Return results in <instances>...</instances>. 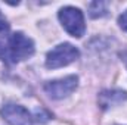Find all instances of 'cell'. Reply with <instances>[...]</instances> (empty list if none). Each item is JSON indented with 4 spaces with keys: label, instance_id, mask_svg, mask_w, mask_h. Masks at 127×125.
<instances>
[{
    "label": "cell",
    "instance_id": "6",
    "mask_svg": "<svg viewBox=\"0 0 127 125\" xmlns=\"http://www.w3.org/2000/svg\"><path fill=\"white\" fill-rule=\"evenodd\" d=\"M127 100V93L123 90H103L102 93L99 94L97 102L99 106L102 109H109V107H115L123 104Z\"/></svg>",
    "mask_w": 127,
    "mask_h": 125
},
{
    "label": "cell",
    "instance_id": "7",
    "mask_svg": "<svg viewBox=\"0 0 127 125\" xmlns=\"http://www.w3.org/2000/svg\"><path fill=\"white\" fill-rule=\"evenodd\" d=\"M108 13V4L105 1H92L89 4V15L92 18H102Z\"/></svg>",
    "mask_w": 127,
    "mask_h": 125
},
{
    "label": "cell",
    "instance_id": "4",
    "mask_svg": "<svg viewBox=\"0 0 127 125\" xmlns=\"http://www.w3.org/2000/svg\"><path fill=\"white\" fill-rule=\"evenodd\" d=\"M78 87V77L77 75H68L61 80H53V81H47L44 84V91L50 99L55 100H61L68 97L69 94H72Z\"/></svg>",
    "mask_w": 127,
    "mask_h": 125
},
{
    "label": "cell",
    "instance_id": "5",
    "mask_svg": "<svg viewBox=\"0 0 127 125\" xmlns=\"http://www.w3.org/2000/svg\"><path fill=\"white\" fill-rule=\"evenodd\" d=\"M1 116L9 125H32L34 118L21 104L7 103L1 107Z\"/></svg>",
    "mask_w": 127,
    "mask_h": 125
},
{
    "label": "cell",
    "instance_id": "2",
    "mask_svg": "<svg viewBox=\"0 0 127 125\" xmlns=\"http://www.w3.org/2000/svg\"><path fill=\"white\" fill-rule=\"evenodd\" d=\"M80 58V50L72 46L71 43H62L53 47L47 55H46V68L49 69H56L62 68Z\"/></svg>",
    "mask_w": 127,
    "mask_h": 125
},
{
    "label": "cell",
    "instance_id": "9",
    "mask_svg": "<svg viewBox=\"0 0 127 125\" xmlns=\"http://www.w3.org/2000/svg\"><path fill=\"white\" fill-rule=\"evenodd\" d=\"M32 118H34V121L44 124V122H47L52 116H50V113H47L46 110H35V113L32 115Z\"/></svg>",
    "mask_w": 127,
    "mask_h": 125
},
{
    "label": "cell",
    "instance_id": "1",
    "mask_svg": "<svg viewBox=\"0 0 127 125\" xmlns=\"http://www.w3.org/2000/svg\"><path fill=\"white\" fill-rule=\"evenodd\" d=\"M58 18L65 28V31L69 35L80 38L84 35L86 24H84V15L78 7L74 6H64L58 12Z\"/></svg>",
    "mask_w": 127,
    "mask_h": 125
},
{
    "label": "cell",
    "instance_id": "8",
    "mask_svg": "<svg viewBox=\"0 0 127 125\" xmlns=\"http://www.w3.org/2000/svg\"><path fill=\"white\" fill-rule=\"evenodd\" d=\"M0 61L4 63H13L12 62V58H10V53H9V49H7V44L0 41Z\"/></svg>",
    "mask_w": 127,
    "mask_h": 125
},
{
    "label": "cell",
    "instance_id": "11",
    "mask_svg": "<svg viewBox=\"0 0 127 125\" xmlns=\"http://www.w3.org/2000/svg\"><path fill=\"white\" fill-rule=\"evenodd\" d=\"M118 25L123 31L127 32V10H124L120 16H118Z\"/></svg>",
    "mask_w": 127,
    "mask_h": 125
},
{
    "label": "cell",
    "instance_id": "3",
    "mask_svg": "<svg viewBox=\"0 0 127 125\" xmlns=\"http://www.w3.org/2000/svg\"><path fill=\"white\" fill-rule=\"evenodd\" d=\"M7 49L12 58V62L16 63L19 61H25L34 55V41L27 37L24 32H13L7 40Z\"/></svg>",
    "mask_w": 127,
    "mask_h": 125
},
{
    "label": "cell",
    "instance_id": "10",
    "mask_svg": "<svg viewBox=\"0 0 127 125\" xmlns=\"http://www.w3.org/2000/svg\"><path fill=\"white\" fill-rule=\"evenodd\" d=\"M9 22H7V19L4 18V15L0 12V35H4V34H7L9 32Z\"/></svg>",
    "mask_w": 127,
    "mask_h": 125
},
{
    "label": "cell",
    "instance_id": "12",
    "mask_svg": "<svg viewBox=\"0 0 127 125\" xmlns=\"http://www.w3.org/2000/svg\"><path fill=\"white\" fill-rule=\"evenodd\" d=\"M121 59H123V62L126 63V68H127V50L121 53Z\"/></svg>",
    "mask_w": 127,
    "mask_h": 125
}]
</instances>
